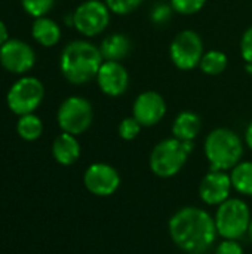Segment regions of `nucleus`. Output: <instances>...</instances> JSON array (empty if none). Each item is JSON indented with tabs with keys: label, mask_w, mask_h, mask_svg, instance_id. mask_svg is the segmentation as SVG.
<instances>
[{
	"label": "nucleus",
	"mask_w": 252,
	"mask_h": 254,
	"mask_svg": "<svg viewBox=\"0 0 252 254\" xmlns=\"http://www.w3.org/2000/svg\"><path fill=\"white\" fill-rule=\"evenodd\" d=\"M45 97L43 83L34 76H24L18 79L7 91L6 103L12 113L18 116L34 113Z\"/></svg>",
	"instance_id": "obj_6"
},
{
	"label": "nucleus",
	"mask_w": 252,
	"mask_h": 254,
	"mask_svg": "<svg viewBox=\"0 0 252 254\" xmlns=\"http://www.w3.org/2000/svg\"><path fill=\"white\" fill-rule=\"evenodd\" d=\"M206 0H171V6L174 12L180 15H195L201 12L205 6Z\"/></svg>",
	"instance_id": "obj_24"
},
{
	"label": "nucleus",
	"mask_w": 252,
	"mask_h": 254,
	"mask_svg": "<svg viewBox=\"0 0 252 254\" xmlns=\"http://www.w3.org/2000/svg\"><path fill=\"white\" fill-rule=\"evenodd\" d=\"M9 40V33H7V27L6 24L0 19V46L3 43H6Z\"/></svg>",
	"instance_id": "obj_29"
},
{
	"label": "nucleus",
	"mask_w": 252,
	"mask_h": 254,
	"mask_svg": "<svg viewBox=\"0 0 252 254\" xmlns=\"http://www.w3.org/2000/svg\"><path fill=\"white\" fill-rule=\"evenodd\" d=\"M202 131V119L192 110H184L177 115L172 124V137L183 141H195Z\"/></svg>",
	"instance_id": "obj_15"
},
{
	"label": "nucleus",
	"mask_w": 252,
	"mask_h": 254,
	"mask_svg": "<svg viewBox=\"0 0 252 254\" xmlns=\"http://www.w3.org/2000/svg\"><path fill=\"white\" fill-rule=\"evenodd\" d=\"M215 254H244V249L236 240H226L218 244Z\"/></svg>",
	"instance_id": "obj_28"
},
{
	"label": "nucleus",
	"mask_w": 252,
	"mask_h": 254,
	"mask_svg": "<svg viewBox=\"0 0 252 254\" xmlns=\"http://www.w3.org/2000/svg\"><path fill=\"white\" fill-rule=\"evenodd\" d=\"M229 65V58L227 55L223 52V51H217V49H212V51H206L201 60V70L208 74V76H218L221 74Z\"/></svg>",
	"instance_id": "obj_20"
},
{
	"label": "nucleus",
	"mask_w": 252,
	"mask_h": 254,
	"mask_svg": "<svg viewBox=\"0 0 252 254\" xmlns=\"http://www.w3.org/2000/svg\"><path fill=\"white\" fill-rule=\"evenodd\" d=\"M248 235H250V238H251V241H252V220H251V225H250V229H248Z\"/></svg>",
	"instance_id": "obj_32"
},
{
	"label": "nucleus",
	"mask_w": 252,
	"mask_h": 254,
	"mask_svg": "<svg viewBox=\"0 0 252 254\" xmlns=\"http://www.w3.org/2000/svg\"><path fill=\"white\" fill-rule=\"evenodd\" d=\"M85 188L97 196H110L120 186L117 170L104 162H95L88 167L83 176Z\"/></svg>",
	"instance_id": "obj_11"
},
{
	"label": "nucleus",
	"mask_w": 252,
	"mask_h": 254,
	"mask_svg": "<svg viewBox=\"0 0 252 254\" xmlns=\"http://www.w3.org/2000/svg\"><path fill=\"white\" fill-rule=\"evenodd\" d=\"M245 143L252 150V121L250 122V125L247 127V131H245Z\"/></svg>",
	"instance_id": "obj_30"
},
{
	"label": "nucleus",
	"mask_w": 252,
	"mask_h": 254,
	"mask_svg": "<svg viewBox=\"0 0 252 254\" xmlns=\"http://www.w3.org/2000/svg\"><path fill=\"white\" fill-rule=\"evenodd\" d=\"M189 254H201V253H189Z\"/></svg>",
	"instance_id": "obj_33"
},
{
	"label": "nucleus",
	"mask_w": 252,
	"mask_h": 254,
	"mask_svg": "<svg viewBox=\"0 0 252 254\" xmlns=\"http://www.w3.org/2000/svg\"><path fill=\"white\" fill-rule=\"evenodd\" d=\"M245 68H247V71H248L250 74H252V64H247Z\"/></svg>",
	"instance_id": "obj_31"
},
{
	"label": "nucleus",
	"mask_w": 252,
	"mask_h": 254,
	"mask_svg": "<svg viewBox=\"0 0 252 254\" xmlns=\"http://www.w3.org/2000/svg\"><path fill=\"white\" fill-rule=\"evenodd\" d=\"M36 54L33 48L18 39H9L0 46V64L13 74H24L33 68Z\"/></svg>",
	"instance_id": "obj_10"
},
{
	"label": "nucleus",
	"mask_w": 252,
	"mask_h": 254,
	"mask_svg": "<svg viewBox=\"0 0 252 254\" xmlns=\"http://www.w3.org/2000/svg\"><path fill=\"white\" fill-rule=\"evenodd\" d=\"M104 63L101 51L88 40L70 42L59 55V70L73 85H85L97 77Z\"/></svg>",
	"instance_id": "obj_2"
},
{
	"label": "nucleus",
	"mask_w": 252,
	"mask_h": 254,
	"mask_svg": "<svg viewBox=\"0 0 252 254\" xmlns=\"http://www.w3.org/2000/svg\"><path fill=\"white\" fill-rule=\"evenodd\" d=\"M31 36L39 45L45 48H52L61 40V28L53 19L48 16H40L36 18L31 25Z\"/></svg>",
	"instance_id": "obj_18"
},
{
	"label": "nucleus",
	"mask_w": 252,
	"mask_h": 254,
	"mask_svg": "<svg viewBox=\"0 0 252 254\" xmlns=\"http://www.w3.org/2000/svg\"><path fill=\"white\" fill-rule=\"evenodd\" d=\"M166 101L156 91H144L137 95L132 104V116L143 127H153L159 124L166 115Z\"/></svg>",
	"instance_id": "obj_13"
},
{
	"label": "nucleus",
	"mask_w": 252,
	"mask_h": 254,
	"mask_svg": "<svg viewBox=\"0 0 252 254\" xmlns=\"http://www.w3.org/2000/svg\"><path fill=\"white\" fill-rule=\"evenodd\" d=\"M52 155L55 161L61 165H73L80 158V144L76 135L68 132H61L52 144Z\"/></svg>",
	"instance_id": "obj_16"
},
{
	"label": "nucleus",
	"mask_w": 252,
	"mask_h": 254,
	"mask_svg": "<svg viewBox=\"0 0 252 254\" xmlns=\"http://www.w3.org/2000/svg\"><path fill=\"white\" fill-rule=\"evenodd\" d=\"M21 4L28 15L34 18H40V16H46V13L52 10L55 0H21Z\"/></svg>",
	"instance_id": "obj_22"
},
{
	"label": "nucleus",
	"mask_w": 252,
	"mask_h": 254,
	"mask_svg": "<svg viewBox=\"0 0 252 254\" xmlns=\"http://www.w3.org/2000/svg\"><path fill=\"white\" fill-rule=\"evenodd\" d=\"M95 80L100 91L111 98L122 97L129 88V73L120 61H104Z\"/></svg>",
	"instance_id": "obj_12"
},
{
	"label": "nucleus",
	"mask_w": 252,
	"mask_h": 254,
	"mask_svg": "<svg viewBox=\"0 0 252 254\" xmlns=\"http://www.w3.org/2000/svg\"><path fill=\"white\" fill-rule=\"evenodd\" d=\"M111 13L116 15H129L137 10L144 0H104Z\"/></svg>",
	"instance_id": "obj_25"
},
{
	"label": "nucleus",
	"mask_w": 252,
	"mask_h": 254,
	"mask_svg": "<svg viewBox=\"0 0 252 254\" xmlns=\"http://www.w3.org/2000/svg\"><path fill=\"white\" fill-rule=\"evenodd\" d=\"M232 186L242 195L252 196V162L244 161L239 162L230 173Z\"/></svg>",
	"instance_id": "obj_19"
},
{
	"label": "nucleus",
	"mask_w": 252,
	"mask_h": 254,
	"mask_svg": "<svg viewBox=\"0 0 252 254\" xmlns=\"http://www.w3.org/2000/svg\"><path fill=\"white\" fill-rule=\"evenodd\" d=\"M239 49H241V57L244 58L245 64H252V25L244 33Z\"/></svg>",
	"instance_id": "obj_27"
},
{
	"label": "nucleus",
	"mask_w": 252,
	"mask_h": 254,
	"mask_svg": "<svg viewBox=\"0 0 252 254\" xmlns=\"http://www.w3.org/2000/svg\"><path fill=\"white\" fill-rule=\"evenodd\" d=\"M100 51L104 61H120L125 60L132 51L131 39L123 33H113L102 39Z\"/></svg>",
	"instance_id": "obj_17"
},
{
	"label": "nucleus",
	"mask_w": 252,
	"mask_h": 254,
	"mask_svg": "<svg viewBox=\"0 0 252 254\" xmlns=\"http://www.w3.org/2000/svg\"><path fill=\"white\" fill-rule=\"evenodd\" d=\"M203 150L211 170L227 171L233 170L241 162L244 143L235 131L229 128H215L206 135Z\"/></svg>",
	"instance_id": "obj_3"
},
{
	"label": "nucleus",
	"mask_w": 252,
	"mask_h": 254,
	"mask_svg": "<svg viewBox=\"0 0 252 254\" xmlns=\"http://www.w3.org/2000/svg\"><path fill=\"white\" fill-rule=\"evenodd\" d=\"M172 12H174V9H172L171 4L157 3V4L153 6V9H151V12H150V19H151V22L156 24V25H163V24H166V22L171 19Z\"/></svg>",
	"instance_id": "obj_26"
},
{
	"label": "nucleus",
	"mask_w": 252,
	"mask_h": 254,
	"mask_svg": "<svg viewBox=\"0 0 252 254\" xmlns=\"http://www.w3.org/2000/svg\"><path fill=\"white\" fill-rule=\"evenodd\" d=\"M110 19L111 10L104 0H85L73 12V27L86 37L104 33Z\"/></svg>",
	"instance_id": "obj_9"
},
{
	"label": "nucleus",
	"mask_w": 252,
	"mask_h": 254,
	"mask_svg": "<svg viewBox=\"0 0 252 254\" xmlns=\"http://www.w3.org/2000/svg\"><path fill=\"white\" fill-rule=\"evenodd\" d=\"M203 54V40L199 33L193 30L180 31L169 45V58L172 64L183 71L199 67Z\"/></svg>",
	"instance_id": "obj_8"
},
{
	"label": "nucleus",
	"mask_w": 252,
	"mask_h": 254,
	"mask_svg": "<svg viewBox=\"0 0 252 254\" xmlns=\"http://www.w3.org/2000/svg\"><path fill=\"white\" fill-rule=\"evenodd\" d=\"M169 235L174 244L186 253H203L217 238L212 216L198 207H184L169 220Z\"/></svg>",
	"instance_id": "obj_1"
},
{
	"label": "nucleus",
	"mask_w": 252,
	"mask_h": 254,
	"mask_svg": "<svg viewBox=\"0 0 252 254\" xmlns=\"http://www.w3.org/2000/svg\"><path fill=\"white\" fill-rule=\"evenodd\" d=\"M214 220L218 235L224 240H239L248 234L252 220L251 211L245 201L239 198H229L218 205Z\"/></svg>",
	"instance_id": "obj_5"
},
{
	"label": "nucleus",
	"mask_w": 252,
	"mask_h": 254,
	"mask_svg": "<svg viewBox=\"0 0 252 254\" xmlns=\"http://www.w3.org/2000/svg\"><path fill=\"white\" fill-rule=\"evenodd\" d=\"M232 179L227 171L211 170L199 185V196L208 205H221L232 192Z\"/></svg>",
	"instance_id": "obj_14"
},
{
	"label": "nucleus",
	"mask_w": 252,
	"mask_h": 254,
	"mask_svg": "<svg viewBox=\"0 0 252 254\" xmlns=\"http://www.w3.org/2000/svg\"><path fill=\"white\" fill-rule=\"evenodd\" d=\"M16 132L22 140L34 141V140L40 138V135L43 132V124H42L40 118L36 116L34 113L24 115V116H19V121L16 124Z\"/></svg>",
	"instance_id": "obj_21"
},
{
	"label": "nucleus",
	"mask_w": 252,
	"mask_h": 254,
	"mask_svg": "<svg viewBox=\"0 0 252 254\" xmlns=\"http://www.w3.org/2000/svg\"><path fill=\"white\" fill-rule=\"evenodd\" d=\"M141 128H143V125L134 116H128V118L120 121V124L117 127V132H119L120 138H123L126 141H131V140H134V138H137L140 135Z\"/></svg>",
	"instance_id": "obj_23"
},
{
	"label": "nucleus",
	"mask_w": 252,
	"mask_h": 254,
	"mask_svg": "<svg viewBox=\"0 0 252 254\" xmlns=\"http://www.w3.org/2000/svg\"><path fill=\"white\" fill-rule=\"evenodd\" d=\"M56 121L62 132L80 135L92 125L94 107L91 101L83 97H68L59 104L56 112Z\"/></svg>",
	"instance_id": "obj_7"
},
{
	"label": "nucleus",
	"mask_w": 252,
	"mask_h": 254,
	"mask_svg": "<svg viewBox=\"0 0 252 254\" xmlns=\"http://www.w3.org/2000/svg\"><path fill=\"white\" fill-rule=\"evenodd\" d=\"M195 149L193 141H183L175 137L159 141L150 153V170L162 179L174 177L186 165Z\"/></svg>",
	"instance_id": "obj_4"
}]
</instances>
